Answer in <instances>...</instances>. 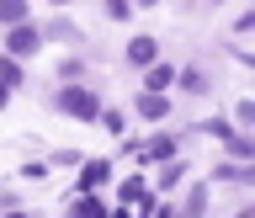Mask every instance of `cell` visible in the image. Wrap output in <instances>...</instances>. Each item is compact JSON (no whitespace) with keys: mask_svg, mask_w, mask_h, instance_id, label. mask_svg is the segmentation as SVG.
I'll return each mask as SVG.
<instances>
[{"mask_svg":"<svg viewBox=\"0 0 255 218\" xmlns=\"http://www.w3.org/2000/svg\"><path fill=\"white\" fill-rule=\"evenodd\" d=\"M53 101H59V112H64V117H101V96H96V91H85L80 80H64V91L53 96Z\"/></svg>","mask_w":255,"mask_h":218,"instance_id":"cell-1","label":"cell"},{"mask_svg":"<svg viewBox=\"0 0 255 218\" xmlns=\"http://www.w3.org/2000/svg\"><path fill=\"white\" fill-rule=\"evenodd\" d=\"M37 48H43V32L32 27V21H16V27L5 32V53H11V59H27Z\"/></svg>","mask_w":255,"mask_h":218,"instance_id":"cell-2","label":"cell"},{"mask_svg":"<svg viewBox=\"0 0 255 218\" xmlns=\"http://www.w3.org/2000/svg\"><path fill=\"white\" fill-rule=\"evenodd\" d=\"M107 171H112L107 160H85V165H80V192H96L101 181H107Z\"/></svg>","mask_w":255,"mask_h":218,"instance_id":"cell-3","label":"cell"},{"mask_svg":"<svg viewBox=\"0 0 255 218\" xmlns=\"http://www.w3.org/2000/svg\"><path fill=\"white\" fill-rule=\"evenodd\" d=\"M154 53H159L154 37H133V43H128V64H154Z\"/></svg>","mask_w":255,"mask_h":218,"instance_id":"cell-4","label":"cell"},{"mask_svg":"<svg viewBox=\"0 0 255 218\" xmlns=\"http://www.w3.org/2000/svg\"><path fill=\"white\" fill-rule=\"evenodd\" d=\"M175 80H181V91H186V96H207V85H213V80H207V69H181Z\"/></svg>","mask_w":255,"mask_h":218,"instance_id":"cell-5","label":"cell"},{"mask_svg":"<svg viewBox=\"0 0 255 218\" xmlns=\"http://www.w3.org/2000/svg\"><path fill=\"white\" fill-rule=\"evenodd\" d=\"M207 213V187H191L186 192V203H181V213H175V218H202Z\"/></svg>","mask_w":255,"mask_h":218,"instance_id":"cell-6","label":"cell"},{"mask_svg":"<svg viewBox=\"0 0 255 218\" xmlns=\"http://www.w3.org/2000/svg\"><path fill=\"white\" fill-rule=\"evenodd\" d=\"M138 112H143V117H165V112H170V101H165L159 91H143V96H138Z\"/></svg>","mask_w":255,"mask_h":218,"instance_id":"cell-7","label":"cell"},{"mask_svg":"<svg viewBox=\"0 0 255 218\" xmlns=\"http://www.w3.org/2000/svg\"><path fill=\"white\" fill-rule=\"evenodd\" d=\"M27 21V0H0V27H16Z\"/></svg>","mask_w":255,"mask_h":218,"instance_id":"cell-8","label":"cell"},{"mask_svg":"<svg viewBox=\"0 0 255 218\" xmlns=\"http://www.w3.org/2000/svg\"><path fill=\"white\" fill-rule=\"evenodd\" d=\"M0 85H5V91H16V85H21V59H11V53L0 59Z\"/></svg>","mask_w":255,"mask_h":218,"instance_id":"cell-9","label":"cell"},{"mask_svg":"<svg viewBox=\"0 0 255 218\" xmlns=\"http://www.w3.org/2000/svg\"><path fill=\"white\" fill-rule=\"evenodd\" d=\"M223 139H229L234 160H250V155H255V139H250V133H223Z\"/></svg>","mask_w":255,"mask_h":218,"instance_id":"cell-10","label":"cell"},{"mask_svg":"<svg viewBox=\"0 0 255 218\" xmlns=\"http://www.w3.org/2000/svg\"><path fill=\"white\" fill-rule=\"evenodd\" d=\"M170 80H175V69H170V64H149V91H165Z\"/></svg>","mask_w":255,"mask_h":218,"instance_id":"cell-11","label":"cell"},{"mask_svg":"<svg viewBox=\"0 0 255 218\" xmlns=\"http://www.w3.org/2000/svg\"><path fill=\"white\" fill-rule=\"evenodd\" d=\"M213 176H223V181H255V165H218Z\"/></svg>","mask_w":255,"mask_h":218,"instance_id":"cell-12","label":"cell"},{"mask_svg":"<svg viewBox=\"0 0 255 218\" xmlns=\"http://www.w3.org/2000/svg\"><path fill=\"white\" fill-rule=\"evenodd\" d=\"M75 218H101V203H96V197H85V192H80V203H75Z\"/></svg>","mask_w":255,"mask_h":218,"instance_id":"cell-13","label":"cell"},{"mask_svg":"<svg viewBox=\"0 0 255 218\" xmlns=\"http://www.w3.org/2000/svg\"><path fill=\"white\" fill-rule=\"evenodd\" d=\"M37 32H43V37H80L69 21H48V27H37Z\"/></svg>","mask_w":255,"mask_h":218,"instance_id":"cell-14","label":"cell"},{"mask_svg":"<svg viewBox=\"0 0 255 218\" xmlns=\"http://www.w3.org/2000/svg\"><path fill=\"white\" fill-rule=\"evenodd\" d=\"M197 133H213V139H223V133H234V128L223 123V117H213V123H202V128H197Z\"/></svg>","mask_w":255,"mask_h":218,"instance_id":"cell-15","label":"cell"},{"mask_svg":"<svg viewBox=\"0 0 255 218\" xmlns=\"http://www.w3.org/2000/svg\"><path fill=\"white\" fill-rule=\"evenodd\" d=\"M234 123H239V128H250V123H255V101H239V112H234Z\"/></svg>","mask_w":255,"mask_h":218,"instance_id":"cell-16","label":"cell"},{"mask_svg":"<svg viewBox=\"0 0 255 218\" xmlns=\"http://www.w3.org/2000/svg\"><path fill=\"white\" fill-rule=\"evenodd\" d=\"M85 75V59H64V80H80Z\"/></svg>","mask_w":255,"mask_h":218,"instance_id":"cell-17","label":"cell"},{"mask_svg":"<svg viewBox=\"0 0 255 218\" xmlns=\"http://www.w3.org/2000/svg\"><path fill=\"white\" fill-rule=\"evenodd\" d=\"M234 218H255V208H239V213H234Z\"/></svg>","mask_w":255,"mask_h":218,"instance_id":"cell-18","label":"cell"},{"mask_svg":"<svg viewBox=\"0 0 255 218\" xmlns=\"http://www.w3.org/2000/svg\"><path fill=\"white\" fill-rule=\"evenodd\" d=\"M138 5H159V0H138ZM138 5H133V11H138Z\"/></svg>","mask_w":255,"mask_h":218,"instance_id":"cell-19","label":"cell"},{"mask_svg":"<svg viewBox=\"0 0 255 218\" xmlns=\"http://www.w3.org/2000/svg\"><path fill=\"white\" fill-rule=\"evenodd\" d=\"M0 107H5V85H0Z\"/></svg>","mask_w":255,"mask_h":218,"instance_id":"cell-20","label":"cell"}]
</instances>
